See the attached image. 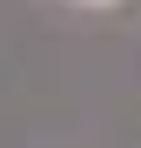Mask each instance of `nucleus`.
<instances>
[{
  "label": "nucleus",
  "mask_w": 141,
  "mask_h": 148,
  "mask_svg": "<svg viewBox=\"0 0 141 148\" xmlns=\"http://www.w3.org/2000/svg\"><path fill=\"white\" fill-rule=\"evenodd\" d=\"M87 7H114V0H87Z\"/></svg>",
  "instance_id": "obj_1"
}]
</instances>
